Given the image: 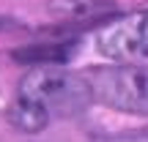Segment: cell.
Returning a JSON list of instances; mask_svg holds the SVG:
<instances>
[{"instance_id": "3957f363", "label": "cell", "mask_w": 148, "mask_h": 142, "mask_svg": "<svg viewBox=\"0 0 148 142\" xmlns=\"http://www.w3.org/2000/svg\"><path fill=\"white\" fill-rule=\"evenodd\" d=\"M96 47L115 63L148 60V8L129 11L101 25L96 33Z\"/></svg>"}, {"instance_id": "7a4b0ae2", "label": "cell", "mask_w": 148, "mask_h": 142, "mask_svg": "<svg viewBox=\"0 0 148 142\" xmlns=\"http://www.w3.org/2000/svg\"><path fill=\"white\" fill-rule=\"evenodd\" d=\"M93 101L126 115H148V66L115 63L85 71Z\"/></svg>"}, {"instance_id": "5b68a950", "label": "cell", "mask_w": 148, "mask_h": 142, "mask_svg": "<svg viewBox=\"0 0 148 142\" xmlns=\"http://www.w3.org/2000/svg\"><path fill=\"white\" fill-rule=\"evenodd\" d=\"M104 142H148V128H140V131H129V134H118V137H110Z\"/></svg>"}, {"instance_id": "277c9868", "label": "cell", "mask_w": 148, "mask_h": 142, "mask_svg": "<svg viewBox=\"0 0 148 142\" xmlns=\"http://www.w3.org/2000/svg\"><path fill=\"white\" fill-rule=\"evenodd\" d=\"M8 120L14 123L19 131L33 134V131H41L49 123V112L44 109V107H38L36 101L16 96V99L11 101V107H8Z\"/></svg>"}, {"instance_id": "6da1fadb", "label": "cell", "mask_w": 148, "mask_h": 142, "mask_svg": "<svg viewBox=\"0 0 148 142\" xmlns=\"http://www.w3.org/2000/svg\"><path fill=\"white\" fill-rule=\"evenodd\" d=\"M19 96L44 107L49 118H74L93 101L85 74H71L55 66L30 69L19 79Z\"/></svg>"}]
</instances>
